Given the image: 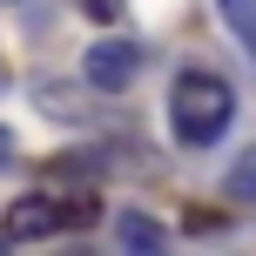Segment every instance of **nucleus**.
Listing matches in <instances>:
<instances>
[{"mask_svg": "<svg viewBox=\"0 0 256 256\" xmlns=\"http://www.w3.org/2000/svg\"><path fill=\"white\" fill-rule=\"evenodd\" d=\"M236 115V94L222 74H202V68H189V74L176 81V94H168V128H176L182 148H209V142H222V128Z\"/></svg>", "mask_w": 256, "mask_h": 256, "instance_id": "obj_1", "label": "nucleus"}, {"mask_svg": "<svg viewBox=\"0 0 256 256\" xmlns=\"http://www.w3.org/2000/svg\"><path fill=\"white\" fill-rule=\"evenodd\" d=\"M135 68H142L135 40H94V48L81 54V74H88V88H102V94H122L128 81H135Z\"/></svg>", "mask_w": 256, "mask_h": 256, "instance_id": "obj_2", "label": "nucleus"}, {"mask_svg": "<svg viewBox=\"0 0 256 256\" xmlns=\"http://www.w3.org/2000/svg\"><path fill=\"white\" fill-rule=\"evenodd\" d=\"M0 230H7V243H34V236H54V230H61V209H54V196H20Z\"/></svg>", "mask_w": 256, "mask_h": 256, "instance_id": "obj_3", "label": "nucleus"}, {"mask_svg": "<svg viewBox=\"0 0 256 256\" xmlns=\"http://www.w3.org/2000/svg\"><path fill=\"white\" fill-rule=\"evenodd\" d=\"M115 236H122L128 250H162L168 243V230L155 216H142V209H122V216H115Z\"/></svg>", "mask_w": 256, "mask_h": 256, "instance_id": "obj_4", "label": "nucleus"}, {"mask_svg": "<svg viewBox=\"0 0 256 256\" xmlns=\"http://www.w3.org/2000/svg\"><path fill=\"white\" fill-rule=\"evenodd\" d=\"M222 196H230V202H250V209H256V148H250L243 162L230 168V182H222Z\"/></svg>", "mask_w": 256, "mask_h": 256, "instance_id": "obj_5", "label": "nucleus"}, {"mask_svg": "<svg viewBox=\"0 0 256 256\" xmlns=\"http://www.w3.org/2000/svg\"><path fill=\"white\" fill-rule=\"evenodd\" d=\"M61 230H88V222H102V202H94V196H61Z\"/></svg>", "mask_w": 256, "mask_h": 256, "instance_id": "obj_6", "label": "nucleus"}, {"mask_svg": "<svg viewBox=\"0 0 256 256\" xmlns=\"http://www.w3.org/2000/svg\"><path fill=\"white\" fill-rule=\"evenodd\" d=\"M222 20L236 27V40H250V48H256V0H222Z\"/></svg>", "mask_w": 256, "mask_h": 256, "instance_id": "obj_7", "label": "nucleus"}, {"mask_svg": "<svg viewBox=\"0 0 256 256\" xmlns=\"http://www.w3.org/2000/svg\"><path fill=\"white\" fill-rule=\"evenodd\" d=\"M81 14H88V20H102V27H115L122 20V0H74Z\"/></svg>", "mask_w": 256, "mask_h": 256, "instance_id": "obj_8", "label": "nucleus"}, {"mask_svg": "<svg viewBox=\"0 0 256 256\" xmlns=\"http://www.w3.org/2000/svg\"><path fill=\"white\" fill-rule=\"evenodd\" d=\"M0 168H14V135L0 128Z\"/></svg>", "mask_w": 256, "mask_h": 256, "instance_id": "obj_9", "label": "nucleus"}]
</instances>
